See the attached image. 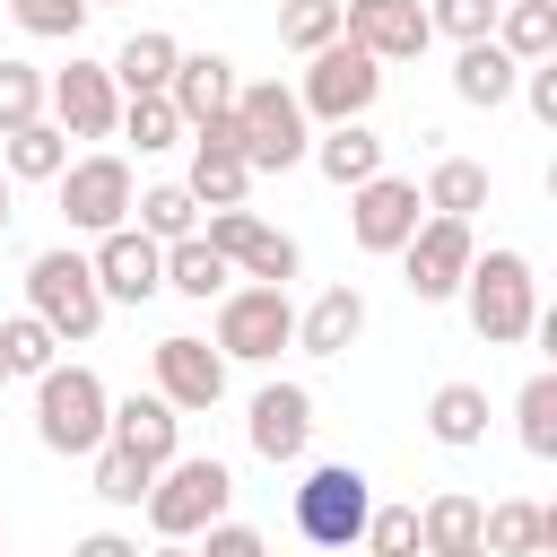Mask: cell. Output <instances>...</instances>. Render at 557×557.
<instances>
[{"label":"cell","mask_w":557,"mask_h":557,"mask_svg":"<svg viewBox=\"0 0 557 557\" xmlns=\"http://www.w3.org/2000/svg\"><path fill=\"white\" fill-rule=\"evenodd\" d=\"M305 157H313V165H322V183H339V191H357V183H374V174H383V139H374L366 122H331Z\"/></svg>","instance_id":"obj_23"},{"label":"cell","mask_w":557,"mask_h":557,"mask_svg":"<svg viewBox=\"0 0 557 557\" xmlns=\"http://www.w3.org/2000/svg\"><path fill=\"white\" fill-rule=\"evenodd\" d=\"M9 191H17V183H9V174H0V235H9V218H17V209H9Z\"/></svg>","instance_id":"obj_46"},{"label":"cell","mask_w":557,"mask_h":557,"mask_svg":"<svg viewBox=\"0 0 557 557\" xmlns=\"http://www.w3.org/2000/svg\"><path fill=\"white\" fill-rule=\"evenodd\" d=\"M226 366H270L278 348H296V305H287V287H226L218 296V339H209Z\"/></svg>","instance_id":"obj_7"},{"label":"cell","mask_w":557,"mask_h":557,"mask_svg":"<svg viewBox=\"0 0 557 557\" xmlns=\"http://www.w3.org/2000/svg\"><path fill=\"white\" fill-rule=\"evenodd\" d=\"M200 209H244V191H252V165L235 157V148H191V183H183Z\"/></svg>","instance_id":"obj_30"},{"label":"cell","mask_w":557,"mask_h":557,"mask_svg":"<svg viewBox=\"0 0 557 557\" xmlns=\"http://www.w3.org/2000/svg\"><path fill=\"white\" fill-rule=\"evenodd\" d=\"M557 548V513L531 505V496H505V505H479V557H548Z\"/></svg>","instance_id":"obj_20"},{"label":"cell","mask_w":557,"mask_h":557,"mask_svg":"<svg viewBox=\"0 0 557 557\" xmlns=\"http://www.w3.org/2000/svg\"><path fill=\"white\" fill-rule=\"evenodd\" d=\"M418 218H426V200H418L409 174H374V183L348 191V235H357V252H400V244L418 235Z\"/></svg>","instance_id":"obj_14"},{"label":"cell","mask_w":557,"mask_h":557,"mask_svg":"<svg viewBox=\"0 0 557 557\" xmlns=\"http://www.w3.org/2000/svg\"><path fill=\"white\" fill-rule=\"evenodd\" d=\"M226 278H235V270H226V261H218V252H209L200 235H183V244H165V287H174V296H191V305H209V296H226Z\"/></svg>","instance_id":"obj_32"},{"label":"cell","mask_w":557,"mask_h":557,"mask_svg":"<svg viewBox=\"0 0 557 557\" xmlns=\"http://www.w3.org/2000/svg\"><path fill=\"white\" fill-rule=\"evenodd\" d=\"M244 435H252L261 461H305V444H313V392L305 383H261Z\"/></svg>","instance_id":"obj_18"},{"label":"cell","mask_w":557,"mask_h":557,"mask_svg":"<svg viewBox=\"0 0 557 557\" xmlns=\"http://www.w3.org/2000/svg\"><path fill=\"white\" fill-rule=\"evenodd\" d=\"M513 418H522V453L531 461H557V374H531L522 400H513Z\"/></svg>","instance_id":"obj_34"},{"label":"cell","mask_w":557,"mask_h":557,"mask_svg":"<svg viewBox=\"0 0 557 557\" xmlns=\"http://www.w3.org/2000/svg\"><path fill=\"white\" fill-rule=\"evenodd\" d=\"M357 331H366V296H357V287H322V296L296 313V348H305V357H348Z\"/></svg>","instance_id":"obj_21"},{"label":"cell","mask_w":557,"mask_h":557,"mask_svg":"<svg viewBox=\"0 0 557 557\" xmlns=\"http://www.w3.org/2000/svg\"><path fill=\"white\" fill-rule=\"evenodd\" d=\"M0 392H9V366H0Z\"/></svg>","instance_id":"obj_48"},{"label":"cell","mask_w":557,"mask_h":557,"mask_svg":"<svg viewBox=\"0 0 557 557\" xmlns=\"http://www.w3.org/2000/svg\"><path fill=\"white\" fill-rule=\"evenodd\" d=\"M470 548H479V496H461V487L426 496L418 505V557H470Z\"/></svg>","instance_id":"obj_24"},{"label":"cell","mask_w":557,"mask_h":557,"mask_svg":"<svg viewBox=\"0 0 557 557\" xmlns=\"http://www.w3.org/2000/svg\"><path fill=\"white\" fill-rule=\"evenodd\" d=\"M470 252H479V235H470L461 218H418V235L400 244V287H409L418 305H444V296H461Z\"/></svg>","instance_id":"obj_12"},{"label":"cell","mask_w":557,"mask_h":557,"mask_svg":"<svg viewBox=\"0 0 557 557\" xmlns=\"http://www.w3.org/2000/svg\"><path fill=\"white\" fill-rule=\"evenodd\" d=\"M357 548H366V557H418V505H374Z\"/></svg>","instance_id":"obj_39"},{"label":"cell","mask_w":557,"mask_h":557,"mask_svg":"<svg viewBox=\"0 0 557 557\" xmlns=\"http://www.w3.org/2000/svg\"><path fill=\"white\" fill-rule=\"evenodd\" d=\"M235 131H244V165H252V174H287V165H305V148H313L305 104H296V87H278V78L235 87Z\"/></svg>","instance_id":"obj_6"},{"label":"cell","mask_w":557,"mask_h":557,"mask_svg":"<svg viewBox=\"0 0 557 557\" xmlns=\"http://www.w3.org/2000/svg\"><path fill=\"white\" fill-rule=\"evenodd\" d=\"M44 122V70L35 61H0V139Z\"/></svg>","instance_id":"obj_37"},{"label":"cell","mask_w":557,"mask_h":557,"mask_svg":"<svg viewBox=\"0 0 557 557\" xmlns=\"http://www.w3.org/2000/svg\"><path fill=\"white\" fill-rule=\"evenodd\" d=\"M131 209H139L131 226H139L148 244H183V235H200V200H191L183 183H148V191L131 200Z\"/></svg>","instance_id":"obj_31"},{"label":"cell","mask_w":557,"mask_h":557,"mask_svg":"<svg viewBox=\"0 0 557 557\" xmlns=\"http://www.w3.org/2000/svg\"><path fill=\"white\" fill-rule=\"evenodd\" d=\"M426 435H435L444 453L487 444V392H479V383H435V400H426Z\"/></svg>","instance_id":"obj_26"},{"label":"cell","mask_w":557,"mask_h":557,"mask_svg":"<svg viewBox=\"0 0 557 557\" xmlns=\"http://www.w3.org/2000/svg\"><path fill=\"white\" fill-rule=\"evenodd\" d=\"M278 44L287 52H322V44H339V0H278Z\"/></svg>","instance_id":"obj_35"},{"label":"cell","mask_w":557,"mask_h":557,"mask_svg":"<svg viewBox=\"0 0 557 557\" xmlns=\"http://www.w3.org/2000/svg\"><path fill=\"white\" fill-rule=\"evenodd\" d=\"M113 131H122V139H139V157H157V148H174V139H191V131H183V113H174L165 96H131Z\"/></svg>","instance_id":"obj_36"},{"label":"cell","mask_w":557,"mask_h":557,"mask_svg":"<svg viewBox=\"0 0 557 557\" xmlns=\"http://www.w3.org/2000/svg\"><path fill=\"white\" fill-rule=\"evenodd\" d=\"M235 87H244V78H235L226 52H183L174 78H165V104L183 113V131H200V122H218V113L235 104Z\"/></svg>","instance_id":"obj_19"},{"label":"cell","mask_w":557,"mask_h":557,"mask_svg":"<svg viewBox=\"0 0 557 557\" xmlns=\"http://www.w3.org/2000/svg\"><path fill=\"white\" fill-rule=\"evenodd\" d=\"M513 87H522V61H505L496 44H461L453 52V96L461 104H505Z\"/></svg>","instance_id":"obj_27"},{"label":"cell","mask_w":557,"mask_h":557,"mask_svg":"<svg viewBox=\"0 0 557 557\" xmlns=\"http://www.w3.org/2000/svg\"><path fill=\"white\" fill-rule=\"evenodd\" d=\"M9 17H17V35H44V44H70V35L87 26V0H9Z\"/></svg>","instance_id":"obj_40"},{"label":"cell","mask_w":557,"mask_h":557,"mask_svg":"<svg viewBox=\"0 0 557 557\" xmlns=\"http://www.w3.org/2000/svg\"><path fill=\"white\" fill-rule=\"evenodd\" d=\"M505 61H557V0H513V9H496V35H487Z\"/></svg>","instance_id":"obj_25"},{"label":"cell","mask_w":557,"mask_h":557,"mask_svg":"<svg viewBox=\"0 0 557 557\" xmlns=\"http://www.w3.org/2000/svg\"><path fill=\"white\" fill-rule=\"evenodd\" d=\"M104 409H113V392H104L96 366L35 374V435H44V453H96L104 444Z\"/></svg>","instance_id":"obj_5"},{"label":"cell","mask_w":557,"mask_h":557,"mask_svg":"<svg viewBox=\"0 0 557 557\" xmlns=\"http://www.w3.org/2000/svg\"><path fill=\"white\" fill-rule=\"evenodd\" d=\"M366 513H374V479L357 461H313L296 479V540L313 548H357L366 540Z\"/></svg>","instance_id":"obj_4"},{"label":"cell","mask_w":557,"mask_h":557,"mask_svg":"<svg viewBox=\"0 0 557 557\" xmlns=\"http://www.w3.org/2000/svg\"><path fill=\"white\" fill-rule=\"evenodd\" d=\"M461 305H470V331H479L487 348L531 339V322H540V278H531V252H513V244L470 252V270H461Z\"/></svg>","instance_id":"obj_1"},{"label":"cell","mask_w":557,"mask_h":557,"mask_svg":"<svg viewBox=\"0 0 557 557\" xmlns=\"http://www.w3.org/2000/svg\"><path fill=\"white\" fill-rule=\"evenodd\" d=\"M470 557H479V548H470Z\"/></svg>","instance_id":"obj_49"},{"label":"cell","mask_w":557,"mask_h":557,"mask_svg":"<svg viewBox=\"0 0 557 557\" xmlns=\"http://www.w3.org/2000/svg\"><path fill=\"white\" fill-rule=\"evenodd\" d=\"M339 35L366 52V61H418L426 44H435V26H426V9L418 0H339Z\"/></svg>","instance_id":"obj_13"},{"label":"cell","mask_w":557,"mask_h":557,"mask_svg":"<svg viewBox=\"0 0 557 557\" xmlns=\"http://www.w3.org/2000/svg\"><path fill=\"white\" fill-rule=\"evenodd\" d=\"M0 366H9V383H17V374L35 383V374H52V366H61V339H52L35 313H9V322H0Z\"/></svg>","instance_id":"obj_33"},{"label":"cell","mask_w":557,"mask_h":557,"mask_svg":"<svg viewBox=\"0 0 557 557\" xmlns=\"http://www.w3.org/2000/svg\"><path fill=\"white\" fill-rule=\"evenodd\" d=\"M374 96H383V61H366L348 35L339 44H322L313 61H305V87H296V104H305V122H366L374 113Z\"/></svg>","instance_id":"obj_8"},{"label":"cell","mask_w":557,"mask_h":557,"mask_svg":"<svg viewBox=\"0 0 557 557\" xmlns=\"http://www.w3.org/2000/svg\"><path fill=\"white\" fill-rule=\"evenodd\" d=\"M522 96H531L540 122H557V61H531V70H522Z\"/></svg>","instance_id":"obj_43"},{"label":"cell","mask_w":557,"mask_h":557,"mask_svg":"<svg viewBox=\"0 0 557 557\" xmlns=\"http://www.w3.org/2000/svg\"><path fill=\"white\" fill-rule=\"evenodd\" d=\"M87 461H96V496H104V505H148V479H157V470H139V461L113 453V444H96Z\"/></svg>","instance_id":"obj_38"},{"label":"cell","mask_w":557,"mask_h":557,"mask_svg":"<svg viewBox=\"0 0 557 557\" xmlns=\"http://www.w3.org/2000/svg\"><path fill=\"white\" fill-rule=\"evenodd\" d=\"M226 496H235V470L218 453H174L148 479V531L157 540H200L209 522H226Z\"/></svg>","instance_id":"obj_2"},{"label":"cell","mask_w":557,"mask_h":557,"mask_svg":"<svg viewBox=\"0 0 557 557\" xmlns=\"http://www.w3.org/2000/svg\"><path fill=\"white\" fill-rule=\"evenodd\" d=\"M426 26L453 44H487L496 35V0H426Z\"/></svg>","instance_id":"obj_41"},{"label":"cell","mask_w":557,"mask_h":557,"mask_svg":"<svg viewBox=\"0 0 557 557\" xmlns=\"http://www.w3.org/2000/svg\"><path fill=\"white\" fill-rule=\"evenodd\" d=\"M87 270H96L104 305H148V296L165 287V244H148L139 226H113V235H96Z\"/></svg>","instance_id":"obj_16"},{"label":"cell","mask_w":557,"mask_h":557,"mask_svg":"<svg viewBox=\"0 0 557 557\" xmlns=\"http://www.w3.org/2000/svg\"><path fill=\"white\" fill-rule=\"evenodd\" d=\"M26 313H35L61 348H70V339H96V331H104V287H96L87 252H70V244L35 252V261H26Z\"/></svg>","instance_id":"obj_3"},{"label":"cell","mask_w":557,"mask_h":557,"mask_svg":"<svg viewBox=\"0 0 557 557\" xmlns=\"http://www.w3.org/2000/svg\"><path fill=\"white\" fill-rule=\"evenodd\" d=\"M139 557H191V540H157V548H139Z\"/></svg>","instance_id":"obj_45"},{"label":"cell","mask_w":557,"mask_h":557,"mask_svg":"<svg viewBox=\"0 0 557 557\" xmlns=\"http://www.w3.org/2000/svg\"><path fill=\"white\" fill-rule=\"evenodd\" d=\"M104 444H113V453H131L139 470H165V461L183 453V409H165L157 392H131V400H113V409H104Z\"/></svg>","instance_id":"obj_17"},{"label":"cell","mask_w":557,"mask_h":557,"mask_svg":"<svg viewBox=\"0 0 557 557\" xmlns=\"http://www.w3.org/2000/svg\"><path fill=\"white\" fill-rule=\"evenodd\" d=\"M148 366H157V400H165V409H218V400H226V357H218L209 339H191V331L157 339Z\"/></svg>","instance_id":"obj_15"},{"label":"cell","mask_w":557,"mask_h":557,"mask_svg":"<svg viewBox=\"0 0 557 557\" xmlns=\"http://www.w3.org/2000/svg\"><path fill=\"white\" fill-rule=\"evenodd\" d=\"M191 557H270V540H261L252 522H209V540H200Z\"/></svg>","instance_id":"obj_42"},{"label":"cell","mask_w":557,"mask_h":557,"mask_svg":"<svg viewBox=\"0 0 557 557\" xmlns=\"http://www.w3.org/2000/svg\"><path fill=\"white\" fill-rule=\"evenodd\" d=\"M174 61H183V44H174L165 26H139V35H131V44L104 61V78H113V87H122V104H131V96H165Z\"/></svg>","instance_id":"obj_22"},{"label":"cell","mask_w":557,"mask_h":557,"mask_svg":"<svg viewBox=\"0 0 557 557\" xmlns=\"http://www.w3.org/2000/svg\"><path fill=\"white\" fill-rule=\"evenodd\" d=\"M70 557H139V540H122V531H87Z\"/></svg>","instance_id":"obj_44"},{"label":"cell","mask_w":557,"mask_h":557,"mask_svg":"<svg viewBox=\"0 0 557 557\" xmlns=\"http://www.w3.org/2000/svg\"><path fill=\"white\" fill-rule=\"evenodd\" d=\"M44 122H52L61 139H113V122H122V87L104 78V61H70V70H52V78H44Z\"/></svg>","instance_id":"obj_11"},{"label":"cell","mask_w":557,"mask_h":557,"mask_svg":"<svg viewBox=\"0 0 557 557\" xmlns=\"http://www.w3.org/2000/svg\"><path fill=\"white\" fill-rule=\"evenodd\" d=\"M426 218H461L470 226V209H487V165H470V157H435V174H426Z\"/></svg>","instance_id":"obj_29"},{"label":"cell","mask_w":557,"mask_h":557,"mask_svg":"<svg viewBox=\"0 0 557 557\" xmlns=\"http://www.w3.org/2000/svg\"><path fill=\"white\" fill-rule=\"evenodd\" d=\"M131 200H139V183H131V165H122L113 148L61 165V218H70L78 235H113V226H131Z\"/></svg>","instance_id":"obj_10"},{"label":"cell","mask_w":557,"mask_h":557,"mask_svg":"<svg viewBox=\"0 0 557 557\" xmlns=\"http://www.w3.org/2000/svg\"><path fill=\"white\" fill-rule=\"evenodd\" d=\"M61 165H70V139L52 122H26V131L0 139V174L9 183H61Z\"/></svg>","instance_id":"obj_28"},{"label":"cell","mask_w":557,"mask_h":557,"mask_svg":"<svg viewBox=\"0 0 557 557\" xmlns=\"http://www.w3.org/2000/svg\"><path fill=\"white\" fill-rule=\"evenodd\" d=\"M200 244L226 261V270H244V278H261V287H287L296 278V235H278L261 209H209V226H200Z\"/></svg>","instance_id":"obj_9"},{"label":"cell","mask_w":557,"mask_h":557,"mask_svg":"<svg viewBox=\"0 0 557 557\" xmlns=\"http://www.w3.org/2000/svg\"><path fill=\"white\" fill-rule=\"evenodd\" d=\"M87 9H113V0H87Z\"/></svg>","instance_id":"obj_47"}]
</instances>
